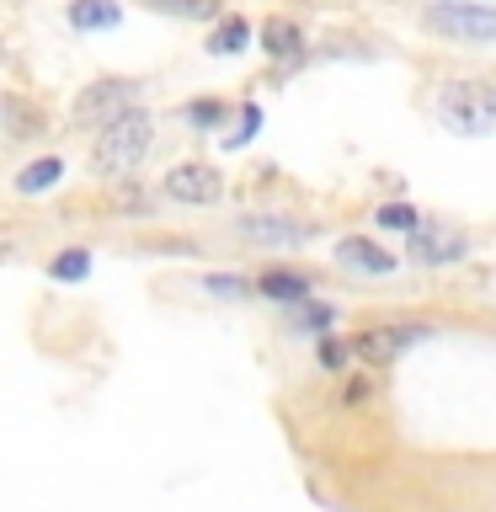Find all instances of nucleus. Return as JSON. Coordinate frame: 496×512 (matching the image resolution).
I'll use <instances>...</instances> for the list:
<instances>
[{"instance_id":"4","label":"nucleus","mask_w":496,"mask_h":512,"mask_svg":"<svg viewBox=\"0 0 496 512\" xmlns=\"http://www.w3.org/2000/svg\"><path fill=\"white\" fill-rule=\"evenodd\" d=\"M422 27L448 43H496V6H486V0H432L422 11Z\"/></svg>"},{"instance_id":"22","label":"nucleus","mask_w":496,"mask_h":512,"mask_svg":"<svg viewBox=\"0 0 496 512\" xmlns=\"http://www.w3.org/2000/svg\"><path fill=\"white\" fill-rule=\"evenodd\" d=\"M256 128H262V107L246 102V107H240V128H235V139H230V144H246V139L256 134Z\"/></svg>"},{"instance_id":"20","label":"nucleus","mask_w":496,"mask_h":512,"mask_svg":"<svg viewBox=\"0 0 496 512\" xmlns=\"http://www.w3.org/2000/svg\"><path fill=\"white\" fill-rule=\"evenodd\" d=\"M203 288H208V294H219V299H251V294H256V278H235V272H208Z\"/></svg>"},{"instance_id":"6","label":"nucleus","mask_w":496,"mask_h":512,"mask_svg":"<svg viewBox=\"0 0 496 512\" xmlns=\"http://www.w3.org/2000/svg\"><path fill=\"white\" fill-rule=\"evenodd\" d=\"M422 336H427V326H400V320H390V326H363L358 336H347V342H352V358H363L368 368H390L400 352H411Z\"/></svg>"},{"instance_id":"10","label":"nucleus","mask_w":496,"mask_h":512,"mask_svg":"<svg viewBox=\"0 0 496 512\" xmlns=\"http://www.w3.org/2000/svg\"><path fill=\"white\" fill-rule=\"evenodd\" d=\"M256 38H262V54H267V59L304 64V43H310V38H304V27L294 22V16H267Z\"/></svg>"},{"instance_id":"9","label":"nucleus","mask_w":496,"mask_h":512,"mask_svg":"<svg viewBox=\"0 0 496 512\" xmlns=\"http://www.w3.org/2000/svg\"><path fill=\"white\" fill-rule=\"evenodd\" d=\"M336 262H342L347 272H368V278H390V272H400V256H390L384 246H374V240H363V235L336 240Z\"/></svg>"},{"instance_id":"15","label":"nucleus","mask_w":496,"mask_h":512,"mask_svg":"<svg viewBox=\"0 0 496 512\" xmlns=\"http://www.w3.org/2000/svg\"><path fill=\"white\" fill-rule=\"evenodd\" d=\"M59 182H64V160L59 155H38L32 166L16 171V192H22V198H38V192L59 187Z\"/></svg>"},{"instance_id":"1","label":"nucleus","mask_w":496,"mask_h":512,"mask_svg":"<svg viewBox=\"0 0 496 512\" xmlns=\"http://www.w3.org/2000/svg\"><path fill=\"white\" fill-rule=\"evenodd\" d=\"M155 150V118H150V107H134V112H123L112 128H102L91 144V171L96 176H107V182H128L139 166H144V155Z\"/></svg>"},{"instance_id":"16","label":"nucleus","mask_w":496,"mask_h":512,"mask_svg":"<svg viewBox=\"0 0 496 512\" xmlns=\"http://www.w3.org/2000/svg\"><path fill=\"white\" fill-rule=\"evenodd\" d=\"M144 6L160 16H176V22H219L224 16V0H144Z\"/></svg>"},{"instance_id":"14","label":"nucleus","mask_w":496,"mask_h":512,"mask_svg":"<svg viewBox=\"0 0 496 512\" xmlns=\"http://www.w3.org/2000/svg\"><path fill=\"white\" fill-rule=\"evenodd\" d=\"M70 27L75 32H102V27H118L123 22V6L118 0H70Z\"/></svg>"},{"instance_id":"12","label":"nucleus","mask_w":496,"mask_h":512,"mask_svg":"<svg viewBox=\"0 0 496 512\" xmlns=\"http://www.w3.org/2000/svg\"><path fill=\"white\" fill-rule=\"evenodd\" d=\"M203 48H208L214 59H235V54H246V48H251V22H246V16H219Z\"/></svg>"},{"instance_id":"2","label":"nucleus","mask_w":496,"mask_h":512,"mask_svg":"<svg viewBox=\"0 0 496 512\" xmlns=\"http://www.w3.org/2000/svg\"><path fill=\"white\" fill-rule=\"evenodd\" d=\"M134 107H139V80H128V75H102V80H91V86L75 91L70 123L80 128V134H102V128H112V123L123 118V112H134Z\"/></svg>"},{"instance_id":"11","label":"nucleus","mask_w":496,"mask_h":512,"mask_svg":"<svg viewBox=\"0 0 496 512\" xmlns=\"http://www.w3.org/2000/svg\"><path fill=\"white\" fill-rule=\"evenodd\" d=\"M256 294L272 299V304H288V310H299V304H310L315 283H310V272H294V267H267L262 278H256Z\"/></svg>"},{"instance_id":"19","label":"nucleus","mask_w":496,"mask_h":512,"mask_svg":"<svg viewBox=\"0 0 496 512\" xmlns=\"http://www.w3.org/2000/svg\"><path fill=\"white\" fill-rule=\"evenodd\" d=\"M91 272V251L86 246H64L54 262H48V278H59V283H80Z\"/></svg>"},{"instance_id":"18","label":"nucleus","mask_w":496,"mask_h":512,"mask_svg":"<svg viewBox=\"0 0 496 512\" xmlns=\"http://www.w3.org/2000/svg\"><path fill=\"white\" fill-rule=\"evenodd\" d=\"M182 118L192 128H224L230 123V102H219V96H192V102L182 107Z\"/></svg>"},{"instance_id":"3","label":"nucleus","mask_w":496,"mask_h":512,"mask_svg":"<svg viewBox=\"0 0 496 512\" xmlns=\"http://www.w3.org/2000/svg\"><path fill=\"white\" fill-rule=\"evenodd\" d=\"M438 118L454 134H491L496 128V86H486V80H448L438 91Z\"/></svg>"},{"instance_id":"8","label":"nucleus","mask_w":496,"mask_h":512,"mask_svg":"<svg viewBox=\"0 0 496 512\" xmlns=\"http://www.w3.org/2000/svg\"><path fill=\"white\" fill-rule=\"evenodd\" d=\"M406 256L422 267H448V262H464L470 256V240L448 224H422L416 235H406Z\"/></svg>"},{"instance_id":"7","label":"nucleus","mask_w":496,"mask_h":512,"mask_svg":"<svg viewBox=\"0 0 496 512\" xmlns=\"http://www.w3.org/2000/svg\"><path fill=\"white\" fill-rule=\"evenodd\" d=\"M235 235H240V240H251V246L294 251V246H310L320 230H315V224L288 219V214H240V219H235Z\"/></svg>"},{"instance_id":"17","label":"nucleus","mask_w":496,"mask_h":512,"mask_svg":"<svg viewBox=\"0 0 496 512\" xmlns=\"http://www.w3.org/2000/svg\"><path fill=\"white\" fill-rule=\"evenodd\" d=\"M374 224H379V230H400V235H416V230H422V208H411L406 198H400V203H379L374 208Z\"/></svg>"},{"instance_id":"5","label":"nucleus","mask_w":496,"mask_h":512,"mask_svg":"<svg viewBox=\"0 0 496 512\" xmlns=\"http://www.w3.org/2000/svg\"><path fill=\"white\" fill-rule=\"evenodd\" d=\"M160 192L182 208H214L224 198V176L208 166V160H176V166L160 176Z\"/></svg>"},{"instance_id":"23","label":"nucleus","mask_w":496,"mask_h":512,"mask_svg":"<svg viewBox=\"0 0 496 512\" xmlns=\"http://www.w3.org/2000/svg\"><path fill=\"white\" fill-rule=\"evenodd\" d=\"M123 208H134V219H144V214L155 208V198H150V192H139V187H128V192H123Z\"/></svg>"},{"instance_id":"21","label":"nucleus","mask_w":496,"mask_h":512,"mask_svg":"<svg viewBox=\"0 0 496 512\" xmlns=\"http://www.w3.org/2000/svg\"><path fill=\"white\" fill-rule=\"evenodd\" d=\"M342 358H352V342H342V336H320V363L342 368Z\"/></svg>"},{"instance_id":"13","label":"nucleus","mask_w":496,"mask_h":512,"mask_svg":"<svg viewBox=\"0 0 496 512\" xmlns=\"http://www.w3.org/2000/svg\"><path fill=\"white\" fill-rule=\"evenodd\" d=\"M43 112L22 102V96H0V134H11V139H32V134H43Z\"/></svg>"}]
</instances>
